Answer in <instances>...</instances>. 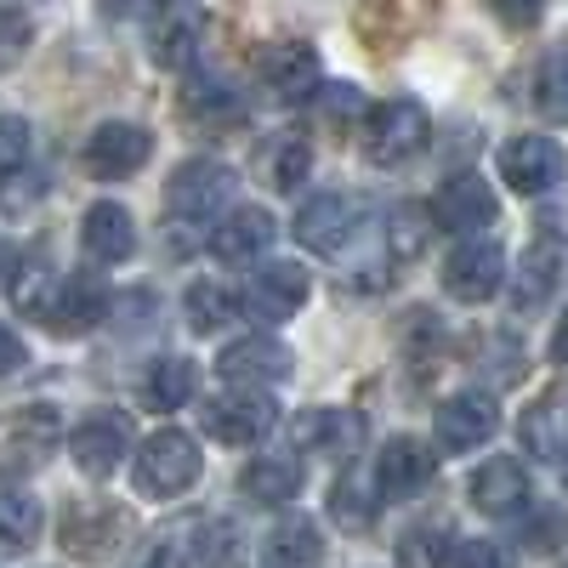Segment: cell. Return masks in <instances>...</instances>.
Instances as JSON below:
<instances>
[{
  "label": "cell",
  "instance_id": "cell-1",
  "mask_svg": "<svg viewBox=\"0 0 568 568\" xmlns=\"http://www.w3.org/2000/svg\"><path fill=\"white\" fill-rule=\"evenodd\" d=\"M23 284H34V291H18V307L40 324H52L58 336L103 324L109 313V291L98 278H23Z\"/></svg>",
  "mask_w": 568,
  "mask_h": 568
},
{
  "label": "cell",
  "instance_id": "cell-2",
  "mask_svg": "<svg viewBox=\"0 0 568 568\" xmlns=\"http://www.w3.org/2000/svg\"><path fill=\"white\" fill-rule=\"evenodd\" d=\"M200 444L182 433V426H160V433L136 449V489L149 500H176L200 484Z\"/></svg>",
  "mask_w": 568,
  "mask_h": 568
},
{
  "label": "cell",
  "instance_id": "cell-3",
  "mask_svg": "<svg viewBox=\"0 0 568 568\" xmlns=\"http://www.w3.org/2000/svg\"><path fill=\"white\" fill-rule=\"evenodd\" d=\"M63 444V415L52 404H23L0 415V478L40 471Z\"/></svg>",
  "mask_w": 568,
  "mask_h": 568
},
{
  "label": "cell",
  "instance_id": "cell-4",
  "mask_svg": "<svg viewBox=\"0 0 568 568\" xmlns=\"http://www.w3.org/2000/svg\"><path fill=\"white\" fill-rule=\"evenodd\" d=\"M364 154L375 165H404L426 149V136H433V120H426V109L415 98H387V103H375L364 114Z\"/></svg>",
  "mask_w": 568,
  "mask_h": 568
},
{
  "label": "cell",
  "instance_id": "cell-5",
  "mask_svg": "<svg viewBox=\"0 0 568 568\" xmlns=\"http://www.w3.org/2000/svg\"><path fill=\"white\" fill-rule=\"evenodd\" d=\"M125 535H131V511H125L120 500L69 506V511H63V529H58V540H63V551H69L74 562H109V557L125 546Z\"/></svg>",
  "mask_w": 568,
  "mask_h": 568
},
{
  "label": "cell",
  "instance_id": "cell-6",
  "mask_svg": "<svg viewBox=\"0 0 568 568\" xmlns=\"http://www.w3.org/2000/svg\"><path fill=\"white\" fill-rule=\"evenodd\" d=\"M149 154H154V136L149 131L131 125V120H109V125H98V131L85 136L80 165L98 176V182H125V176H136L142 165H149Z\"/></svg>",
  "mask_w": 568,
  "mask_h": 568
},
{
  "label": "cell",
  "instance_id": "cell-7",
  "mask_svg": "<svg viewBox=\"0 0 568 568\" xmlns=\"http://www.w3.org/2000/svg\"><path fill=\"white\" fill-rule=\"evenodd\" d=\"M358 222H364V200H353V194H313L296 211V240L313 256H342L353 245Z\"/></svg>",
  "mask_w": 568,
  "mask_h": 568
},
{
  "label": "cell",
  "instance_id": "cell-8",
  "mask_svg": "<svg viewBox=\"0 0 568 568\" xmlns=\"http://www.w3.org/2000/svg\"><path fill=\"white\" fill-rule=\"evenodd\" d=\"M233 200V171L222 160H182L165 182V205L171 216H187V222H205L216 216L222 205Z\"/></svg>",
  "mask_w": 568,
  "mask_h": 568
},
{
  "label": "cell",
  "instance_id": "cell-9",
  "mask_svg": "<svg viewBox=\"0 0 568 568\" xmlns=\"http://www.w3.org/2000/svg\"><path fill=\"white\" fill-rule=\"evenodd\" d=\"M278 426V404L267 393H222L211 398L205 409V433L227 449H245V444H262Z\"/></svg>",
  "mask_w": 568,
  "mask_h": 568
},
{
  "label": "cell",
  "instance_id": "cell-10",
  "mask_svg": "<svg viewBox=\"0 0 568 568\" xmlns=\"http://www.w3.org/2000/svg\"><path fill=\"white\" fill-rule=\"evenodd\" d=\"M562 171H568V160H562V149L551 136H511L506 149H500V176H506V187L511 194H551V187L562 182Z\"/></svg>",
  "mask_w": 568,
  "mask_h": 568
},
{
  "label": "cell",
  "instance_id": "cell-11",
  "mask_svg": "<svg viewBox=\"0 0 568 568\" xmlns=\"http://www.w3.org/2000/svg\"><path fill=\"white\" fill-rule=\"evenodd\" d=\"M506 284V245L500 240H466L444 262V291L455 302H489Z\"/></svg>",
  "mask_w": 568,
  "mask_h": 568
},
{
  "label": "cell",
  "instance_id": "cell-12",
  "mask_svg": "<svg viewBox=\"0 0 568 568\" xmlns=\"http://www.w3.org/2000/svg\"><path fill=\"white\" fill-rule=\"evenodd\" d=\"M256 80H262L267 98L302 103L307 91L318 85V52L307 40H278V45H267V52L256 58Z\"/></svg>",
  "mask_w": 568,
  "mask_h": 568
},
{
  "label": "cell",
  "instance_id": "cell-13",
  "mask_svg": "<svg viewBox=\"0 0 568 568\" xmlns=\"http://www.w3.org/2000/svg\"><path fill=\"white\" fill-rule=\"evenodd\" d=\"M125 444H131V420L114 415V409H98V415H85L74 426L69 455H74V466L85 471V478H109V471L125 460Z\"/></svg>",
  "mask_w": 568,
  "mask_h": 568
},
{
  "label": "cell",
  "instance_id": "cell-14",
  "mask_svg": "<svg viewBox=\"0 0 568 568\" xmlns=\"http://www.w3.org/2000/svg\"><path fill=\"white\" fill-rule=\"evenodd\" d=\"M302 302H307V273H302L296 262H273V267H262V273L245 284V296H240L245 318H256V324L291 318V313H302Z\"/></svg>",
  "mask_w": 568,
  "mask_h": 568
},
{
  "label": "cell",
  "instance_id": "cell-15",
  "mask_svg": "<svg viewBox=\"0 0 568 568\" xmlns=\"http://www.w3.org/2000/svg\"><path fill=\"white\" fill-rule=\"evenodd\" d=\"M495 426H500V404L489 393H460L438 409V449L444 455H466V449H478L495 438Z\"/></svg>",
  "mask_w": 568,
  "mask_h": 568
},
{
  "label": "cell",
  "instance_id": "cell-16",
  "mask_svg": "<svg viewBox=\"0 0 568 568\" xmlns=\"http://www.w3.org/2000/svg\"><path fill=\"white\" fill-rule=\"evenodd\" d=\"M500 216V200L489 194L484 176H449L433 200V222L449 233H484Z\"/></svg>",
  "mask_w": 568,
  "mask_h": 568
},
{
  "label": "cell",
  "instance_id": "cell-17",
  "mask_svg": "<svg viewBox=\"0 0 568 568\" xmlns=\"http://www.w3.org/2000/svg\"><path fill=\"white\" fill-rule=\"evenodd\" d=\"M433 449L415 444V438H387L382 455H375V489H382V500H409L420 495L426 484H433Z\"/></svg>",
  "mask_w": 568,
  "mask_h": 568
},
{
  "label": "cell",
  "instance_id": "cell-18",
  "mask_svg": "<svg viewBox=\"0 0 568 568\" xmlns=\"http://www.w3.org/2000/svg\"><path fill=\"white\" fill-rule=\"evenodd\" d=\"M313 171V142L296 131H273L262 149H256V176L273 187V194H296Z\"/></svg>",
  "mask_w": 568,
  "mask_h": 568
},
{
  "label": "cell",
  "instance_id": "cell-19",
  "mask_svg": "<svg viewBox=\"0 0 568 568\" xmlns=\"http://www.w3.org/2000/svg\"><path fill=\"white\" fill-rule=\"evenodd\" d=\"M216 375H227V382H284L291 375V347L278 336H245L216 358Z\"/></svg>",
  "mask_w": 568,
  "mask_h": 568
},
{
  "label": "cell",
  "instance_id": "cell-20",
  "mask_svg": "<svg viewBox=\"0 0 568 568\" xmlns=\"http://www.w3.org/2000/svg\"><path fill=\"white\" fill-rule=\"evenodd\" d=\"M291 438L307 455H353L358 438H364V420L347 415V409H302L296 426H291Z\"/></svg>",
  "mask_w": 568,
  "mask_h": 568
},
{
  "label": "cell",
  "instance_id": "cell-21",
  "mask_svg": "<svg viewBox=\"0 0 568 568\" xmlns=\"http://www.w3.org/2000/svg\"><path fill=\"white\" fill-rule=\"evenodd\" d=\"M80 245H85L91 262H125V256L136 251V222H131V211L114 205V200L91 205L85 222H80Z\"/></svg>",
  "mask_w": 568,
  "mask_h": 568
},
{
  "label": "cell",
  "instance_id": "cell-22",
  "mask_svg": "<svg viewBox=\"0 0 568 568\" xmlns=\"http://www.w3.org/2000/svg\"><path fill=\"white\" fill-rule=\"evenodd\" d=\"M524 500H529V471H524V460L495 455V460H484L478 471H471V506H478V511L506 517V511H517Z\"/></svg>",
  "mask_w": 568,
  "mask_h": 568
},
{
  "label": "cell",
  "instance_id": "cell-23",
  "mask_svg": "<svg viewBox=\"0 0 568 568\" xmlns=\"http://www.w3.org/2000/svg\"><path fill=\"white\" fill-rule=\"evenodd\" d=\"M517 438H524L529 455L540 460H568V398L562 393H546L524 409V420H517Z\"/></svg>",
  "mask_w": 568,
  "mask_h": 568
},
{
  "label": "cell",
  "instance_id": "cell-24",
  "mask_svg": "<svg viewBox=\"0 0 568 568\" xmlns=\"http://www.w3.org/2000/svg\"><path fill=\"white\" fill-rule=\"evenodd\" d=\"M557 278H562V245L557 240H535L524 251V262H517V278H511V302L517 307H546L551 291H557Z\"/></svg>",
  "mask_w": 568,
  "mask_h": 568
},
{
  "label": "cell",
  "instance_id": "cell-25",
  "mask_svg": "<svg viewBox=\"0 0 568 568\" xmlns=\"http://www.w3.org/2000/svg\"><path fill=\"white\" fill-rule=\"evenodd\" d=\"M273 233H278V222H273L262 205H251V211H233V216L216 227L211 251H216L222 262H256V256H267Z\"/></svg>",
  "mask_w": 568,
  "mask_h": 568
},
{
  "label": "cell",
  "instance_id": "cell-26",
  "mask_svg": "<svg viewBox=\"0 0 568 568\" xmlns=\"http://www.w3.org/2000/svg\"><path fill=\"white\" fill-rule=\"evenodd\" d=\"M324 562V535L313 517H284L262 540V568H318Z\"/></svg>",
  "mask_w": 568,
  "mask_h": 568
},
{
  "label": "cell",
  "instance_id": "cell-27",
  "mask_svg": "<svg viewBox=\"0 0 568 568\" xmlns=\"http://www.w3.org/2000/svg\"><path fill=\"white\" fill-rule=\"evenodd\" d=\"M194 387H200V364L194 358H182V353L176 358H154L149 375H142V404L171 415V409H182L187 398H194Z\"/></svg>",
  "mask_w": 568,
  "mask_h": 568
},
{
  "label": "cell",
  "instance_id": "cell-28",
  "mask_svg": "<svg viewBox=\"0 0 568 568\" xmlns=\"http://www.w3.org/2000/svg\"><path fill=\"white\" fill-rule=\"evenodd\" d=\"M240 313H245V307H240V291L211 284V278L187 284V296H182V318H187V329H194V336H216V329H227Z\"/></svg>",
  "mask_w": 568,
  "mask_h": 568
},
{
  "label": "cell",
  "instance_id": "cell-29",
  "mask_svg": "<svg viewBox=\"0 0 568 568\" xmlns=\"http://www.w3.org/2000/svg\"><path fill=\"white\" fill-rule=\"evenodd\" d=\"M240 489H245V500H262V506H291L302 495V466L284 455H262L240 471Z\"/></svg>",
  "mask_w": 568,
  "mask_h": 568
},
{
  "label": "cell",
  "instance_id": "cell-30",
  "mask_svg": "<svg viewBox=\"0 0 568 568\" xmlns=\"http://www.w3.org/2000/svg\"><path fill=\"white\" fill-rule=\"evenodd\" d=\"M375 500H382V489H375L364 471H347V478H336V489H329V511H336L342 529H369L375 524Z\"/></svg>",
  "mask_w": 568,
  "mask_h": 568
},
{
  "label": "cell",
  "instance_id": "cell-31",
  "mask_svg": "<svg viewBox=\"0 0 568 568\" xmlns=\"http://www.w3.org/2000/svg\"><path fill=\"white\" fill-rule=\"evenodd\" d=\"M535 109L551 125H568V45H551L535 69Z\"/></svg>",
  "mask_w": 568,
  "mask_h": 568
},
{
  "label": "cell",
  "instance_id": "cell-32",
  "mask_svg": "<svg viewBox=\"0 0 568 568\" xmlns=\"http://www.w3.org/2000/svg\"><path fill=\"white\" fill-rule=\"evenodd\" d=\"M40 540V500L23 489H0V546L29 551Z\"/></svg>",
  "mask_w": 568,
  "mask_h": 568
},
{
  "label": "cell",
  "instance_id": "cell-33",
  "mask_svg": "<svg viewBox=\"0 0 568 568\" xmlns=\"http://www.w3.org/2000/svg\"><path fill=\"white\" fill-rule=\"evenodd\" d=\"M171 18L154 29V63L160 69H187L194 63V52H200V18H187V12H176V7H165Z\"/></svg>",
  "mask_w": 568,
  "mask_h": 568
},
{
  "label": "cell",
  "instance_id": "cell-34",
  "mask_svg": "<svg viewBox=\"0 0 568 568\" xmlns=\"http://www.w3.org/2000/svg\"><path fill=\"white\" fill-rule=\"evenodd\" d=\"M29 45H34V18L23 7H0V74L18 69Z\"/></svg>",
  "mask_w": 568,
  "mask_h": 568
},
{
  "label": "cell",
  "instance_id": "cell-35",
  "mask_svg": "<svg viewBox=\"0 0 568 568\" xmlns=\"http://www.w3.org/2000/svg\"><path fill=\"white\" fill-rule=\"evenodd\" d=\"M40 200H45V171L23 165V171H12V176H0V211H7V216H23V211H34Z\"/></svg>",
  "mask_w": 568,
  "mask_h": 568
},
{
  "label": "cell",
  "instance_id": "cell-36",
  "mask_svg": "<svg viewBox=\"0 0 568 568\" xmlns=\"http://www.w3.org/2000/svg\"><path fill=\"white\" fill-rule=\"evenodd\" d=\"M187 114L194 120H240V98L222 80H194L187 85Z\"/></svg>",
  "mask_w": 568,
  "mask_h": 568
},
{
  "label": "cell",
  "instance_id": "cell-37",
  "mask_svg": "<svg viewBox=\"0 0 568 568\" xmlns=\"http://www.w3.org/2000/svg\"><path fill=\"white\" fill-rule=\"evenodd\" d=\"M426 222H433V216H426L420 205H398V211H393V256H398V262L420 256V245H426Z\"/></svg>",
  "mask_w": 568,
  "mask_h": 568
},
{
  "label": "cell",
  "instance_id": "cell-38",
  "mask_svg": "<svg viewBox=\"0 0 568 568\" xmlns=\"http://www.w3.org/2000/svg\"><path fill=\"white\" fill-rule=\"evenodd\" d=\"M29 142H34L29 120L0 114V176H12V171H23V165H29Z\"/></svg>",
  "mask_w": 568,
  "mask_h": 568
},
{
  "label": "cell",
  "instance_id": "cell-39",
  "mask_svg": "<svg viewBox=\"0 0 568 568\" xmlns=\"http://www.w3.org/2000/svg\"><path fill=\"white\" fill-rule=\"evenodd\" d=\"M524 540L535 546V551H551V546H562L568 540V517L557 511V506H540L529 524H524Z\"/></svg>",
  "mask_w": 568,
  "mask_h": 568
},
{
  "label": "cell",
  "instance_id": "cell-40",
  "mask_svg": "<svg viewBox=\"0 0 568 568\" xmlns=\"http://www.w3.org/2000/svg\"><path fill=\"white\" fill-rule=\"evenodd\" d=\"M398 568H444V540L438 535H404L398 546Z\"/></svg>",
  "mask_w": 568,
  "mask_h": 568
},
{
  "label": "cell",
  "instance_id": "cell-41",
  "mask_svg": "<svg viewBox=\"0 0 568 568\" xmlns=\"http://www.w3.org/2000/svg\"><path fill=\"white\" fill-rule=\"evenodd\" d=\"M449 568H511V557L495 540H466V546H455Z\"/></svg>",
  "mask_w": 568,
  "mask_h": 568
},
{
  "label": "cell",
  "instance_id": "cell-42",
  "mask_svg": "<svg viewBox=\"0 0 568 568\" xmlns=\"http://www.w3.org/2000/svg\"><path fill=\"white\" fill-rule=\"evenodd\" d=\"M489 12H495L506 29H535L540 12H546V0H489Z\"/></svg>",
  "mask_w": 568,
  "mask_h": 568
},
{
  "label": "cell",
  "instance_id": "cell-43",
  "mask_svg": "<svg viewBox=\"0 0 568 568\" xmlns=\"http://www.w3.org/2000/svg\"><path fill=\"white\" fill-rule=\"evenodd\" d=\"M29 364V347H23V336L18 329H7L0 324V382H12V375Z\"/></svg>",
  "mask_w": 568,
  "mask_h": 568
},
{
  "label": "cell",
  "instance_id": "cell-44",
  "mask_svg": "<svg viewBox=\"0 0 568 568\" xmlns=\"http://www.w3.org/2000/svg\"><path fill=\"white\" fill-rule=\"evenodd\" d=\"M149 12H165V0H103V18H149Z\"/></svg>",
  "mask_w": 568,
  "mask_h": 568
},
{
  "label": "cell",
  "instance_id": "cell-45",
  "mask_svg": "<svg viewBox=\"0 0 568 568\" xmlns=\"http://www.w3.org/2000/svg\"><path fill=\"white\" fill-rule=\"evenodd\" d=\"M551 358H557V364H568V313H562L557 336H551Z\"/></svg>",
  "mask_w": 568,
  "mask_h": 568
},
{
  "label": "cell",
  "instance_id": "cell-46",
  "mask_svg": "<svg viewBox=\"0 0 568 568\" xmlns=\"http://www.w3.org/2000/svg\"><path fill=\"white\" fill-rule=\"evenodd\" d=\"M149 568H176V557H171V551H160V557H154Z\"/></svg>",
  "mask_w": 568,
  "mask_h": 568
},
{
  "label": "cell",
  "instance_id": "cell-47",
  "mask_svg": "<svg viewBox=\"0 0 568 568\" xmlns=\"http://www.w3.org/2000/svg\"><path fill=\"white\" fill-rule=\"evenodd\" d=\"M562 484H568V460H562Z\"/></svg>",
  "mask_w": 568,
  "mask_h": 568
}]
</instances>
